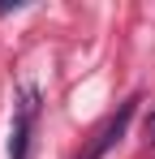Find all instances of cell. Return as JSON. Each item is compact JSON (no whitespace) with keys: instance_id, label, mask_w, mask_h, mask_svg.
Returning <instances> with one entry per match:
<instances>
[{"instance_id":"obj_1","label":"cell","mask_w":155,"mask_h":159,"mask_svg":"<svg viewBox=\"0 0 155 159\" xmlns=\"http://www.w3.org/2000/svg\"><path fill=\"white\" fill-rule=\"evenodd\" d=\"M35 120H39V90L22 86V95L13 103V125H9V159H30Z\"/></svg>"},{"instance_id":"obj_2","label":"cell","mask_w":155,"mask_h":159,"mask_svg":"<svg viewBox=\"0 0 155 159\" xmlns=\"http://www.w3.org/2000/svg\"><path fill=\"white\" fill-rule=\"evenodd\" d=\"M134 112H138V99H129V103H121L116 107V116L103 125L99 133H95V142H91V151H86V159H103L121 138H125V129H129V120H134Z\"/></svg>"},{"instance_id":"obj_3","label":"cell","mask_w":155,"mask_h":159,"mask_svg":"<svg viewBox=\"0 0 155 159\" xmlns=\"http://www.w3.org/2000/svg\"><path fill=\"white\" fill-rule=\"evenodd\" d=\"M147 142H155V112L147 116Z\"/></svg>"}]
</instances>
